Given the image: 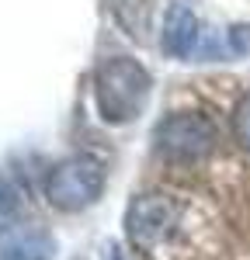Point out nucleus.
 Wrapping results in <instances>:
<instances>
[{
	"label": "nucleus",
	"instance_id": "39448f33",
	"mask_svg": "<svg viewBox=\"0 0 250 260\" xmlns=\"http://www.w3.org/2000/svg\"><path fill=\"white\" fill-rule=\"evenodd\" d=\"M198 39H202V24L195 18V11L181 0H174L164 18V39H160L164 52L174 59H188L198 52Z\"/></svg>",
	"mask_w": 250,
	"mask_h": 260
},
{
	"label": "nucleus",
	"instance_id": "f257e3e1",
	"mask_svg": "<svg viewBox=\"0 0 250 260\" xmlns=\"http://www.w3.org/2000/svg\"><path fill=\"white\" fill-rule=\"evenodd\" d=\"M149 90H153V77L146 73L143 62L129 56H108L94 70V98L108 125L136 121L149 101Z\"/></svg>",
	"mask_w": 250,
	"mask_h": 260
},
{
	"label": "nucleus",
	"instance_id": "6e6552de",
	"mask_svg": "<svg viewBox=\"0 0 250 260\" xmlns=\"http://www.w3.org/2000/svg\"><path fill=\"white\" fill-rule=\"evenodd\" d=\"M233 139L250 153V94H247V98H240L236 111H233Z\"/></svg>",
	"mask_w": 250,
	"mask_h": 260
},
{
	"label": "nucleus",
	"instance_id": "0eeeda50",
	"mask_svg": "<svg viewBox=\"0 0 250 260\" xmlns=\"http://www.w3.org/2000/svg\"><path fill=\"white\" fill-rule=\"evenodd\" d=\"M108 4H111V14L129 39L146 42V31L153 24V4L149 0H108Z\"/></svg>",
	"mask_w": 250,
	"mask_h": 260
},
{
	"label": "nucleus",
	"instance_id": "f03ea898",
	"mask_svg": "<svg viewBox=\"0 0 250 260\" xmlns=\"http://www.w3.org/2000/svg\"><path fill=\"white\" fill-rule=\"evenodd\" d=\"M104 191V167L94 156H66L45 177V198L52 208L80 212L90 208Z\"/></svg>",
	"mask_w": 250,
	"mask_h": 260
},
{
	"label": "nucleus",
	"instance_id": "1a4fd4ad",
	"mask_svg": "<svg viewBox=\"0 0 250 260\" xmlns=\"http://www.w3.org/2000/svg\"><path fill=\"white\" fill-rule=\"evenodd\" d=\"M14 215H18V191L7 180H0V229H7Z\"/></svg>",
	"mask_w": 250,
	"mask_h": 260
},
{
	"label": "nucleus",
	"instance_id": "9b49d317",
	"mask_svg": "<svg viewBox=\"0 0 250 260\" xmlns=\"http://www.w3.org/2000/svg\"><path fill=\"white\" fill-rule=\"evenodd\" d=\"M104 260H122V253H118V246H115V243H108V250H104Z\"/></svg>",
	"mask_w": 250,
	"mask_h": 260
},
{
	"label": "nucleus",
	"instance_id": "7ed1b4c3",
	"mask_svg": "<svg viewBox=\"0 0 250 260\" xmlns=\"http://www.w3.org/2000/svg\"><path fill=\"white\" fill-rule=\"evenodd\" d=\"M153 139L157 153L167 160H202L215 146V125L198 111H174L157 125Z\"/></svg>",
	"mask_w": 250,
	"mask_h": 260
},
{
	"label": "nucleus",
	"instance_id": "423d86ee",
	"mask_svg": "<svg viewBox=\"0 0 250 260\" xmlns=\"http://www.w3.org/2000/svg\"><path fill=\"white\" fill-rule=\"evenodd\" d=\"M56 243L42 229H0V260H52Z\"/></svg>",
	"mask_w": 250,
	"mask_h": 260
},
{
	"label": "nucleus",
	"instance_id": "20e7f679",
	"mask_svg": "<svg viewBox=\"0 0 250 260\" xmlns=\"http://www.w3.org/2000/svg\"><path fill=\"white\" fill-rule=\"evenodd\" d=\"M181 219V205L170 194H139L125 212V236L139 250H153L164 243Z\"/></svg>",
	"mask_w": 250,
	"mask_h": 260
},
{
	"label": "nucleus",
	"instance_id": "9d476101",
	"mask_svg": "<svg viewBox=\"0 0 250 260\" xmlns=\"http://www.w3.org/2000/svg\"><path fill=\"white\" fill-rule=\"evenodd\" d=\"M226 35H229V52L250 56V24H233Z\"/></svg>",
	"mask_w": 250,
	"mask_h": 260
}]
</instances>
